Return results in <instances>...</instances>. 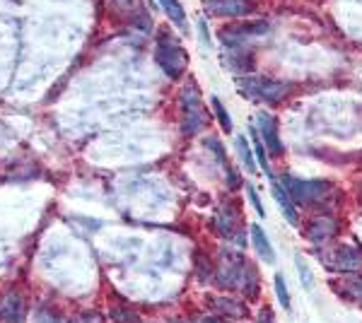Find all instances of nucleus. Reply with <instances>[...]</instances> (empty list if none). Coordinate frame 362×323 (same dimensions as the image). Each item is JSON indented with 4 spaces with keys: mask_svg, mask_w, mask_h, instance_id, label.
I'll use <instances>...</instances> for the list:
<instances>
[{
    "mask_svg": "<svg viewBox=\"0 0 362 323\" xmlns=\"http://www.w3.org/2000/svg\"><path fill=\"white\" fill-rule=\"evenodd\" d=\"M283 186L285 191L290 193L295 203H321L331 191V184L329 181H321V179H312V181H302V179H295V176H285L283 179Z\"/></svg>",
    "mask_w": 362,
    "mask_h": 323,
    "instance_id": "obj_1",
    "label": "nucleus"
},
{
    "mask_svg": "<svg viewBox=\"0 0 362 323\" xmlns=\"http://www.w3.org/2000/svg\"><path fill=\"white\" fill-rule=\"evenodd\" d=\"M239 92L249 99H256V102L278 104L280 99H285V95H288V87L283 82H273L266 78H249L239 80Z\"/></svg>",
    "mask_w": 362,
    "mask_h": 323,
    "instance_id": "obj_2",
    "label": "nucleus"
},
{
    "mask_svg": "<svg viewBox=\"0 0 362 323\" xmlns=\"http://www.w3.org/2000/svg\"><path fill=\"white\" fill-rule=\"evenodd\" d=\"M155 58L172 80L181 78V73L189 66L186 51L181 49L179 44H174V41H160V46H157V51H155Z\"/></svg>",
    "mask_w": 362,
    "mask_h": 323,
    "instance_id": "obj_3",
    "label": "nucleus"
},
{
    "mask_svg": "<svg viewBox=\"0 0 362 323\" xmlns=\"http://www.w3.org/2000/svg\"><path fill=\"white\" fill-rule=\"evenodd\" d=\"M321 263H326L338 273H355V270L362 268V251L353 249V246H341V249H334L331 254L321 256Z\"/></svg>",
    "mask_w": 362,
    "mask_h": 323,
    "instance_id": "obj_4",
    "label": "nucleus"
},
{
    "mask_svg": "<svg viewBox=\"0 0 362 323\" xmlns=\"http://www.w3.org/2000/svg\"><path fill=\"white\" fill-rule=\"evenodd\" d=\"M256 131H259L261 143H264L273 155H283V143H280V135H278V123L271 114H266V111H259V114H256Z\"/></svg>",
    "mask_w": 362,
    "mask_h": 323,
    "instance_id": "obj_5",
    "label": "nucleus"
},
{
    "mask_svg": "<svg viewBox=\"0 0 362 323\" xmlns=\"http://www.w3.org/2000/svg\"><path fill=\"white\" fill-rule=\"evenodd\" d=\"M184 133L186 135H196L201 131L203 126H206V111H203V104H201V97H198L196 87H191V99L186 102L184 99Z\"/></svg>",
    "mask_w": 362,
    "mask_h": 323,
    "instance_id": "obj_6",
    "label": "nucleus"
},
{
    "mask_svg": "<svg viewBox=\"0 0 362 323\" xmlns=\"http://www.w3.org/2000/svg\"><path fill=\"white\" fill-rule=\"evenodd\" d=\"M210 15L218 17H242L251 13V0H203Z\"/></svg>",
    "mask_w": 362,
    "mask_h": 323,
    "instance_id": "obj_7",
    "label": "nucleus"
},
{
    "mask_svg": "<svg viewBox=\"0 0 362 323\" xmlns=\"http://www.w3.org/2000/svg\"><path fill=\"white\" fill-rule=\"evenodd\" d=\"M27 309H25V299L17 292H8L0 299V323H25Z\"/></svg>",
    "mask_w": 362,
    "mask_h": 323,
    "instance_id": "obj_8",
    "label": "nucleus"
},
{
    "mask_svg": "<svg viewBox=\"0 0 362 323\" xmlns=\"http://www.w3.org/2000/svg\"><path fill=\"white\" fill-rule=\"evenodd\" d=\"M336 229L338 225L331 217H317V220L309 225L307 237H309V242H314V244H324V242H329V239H334Z\"/></svg>",
    "mask_w": 362,
    "mask_h": 323,
    "instance_id": "obj_9",
    "label": "nucleus"
},
{
    "mask_svg": "<svg viewBox=\"0 0 362 323\" xmlns=\"http://www.w3.org/2000/svg\"><path fill=\"white\" fill-rule=\"evenodd\" d=\"M271 189H273V198H276L278 208L285 213V217H288V222H290V225H297V222H300V217H297L295 201L290 198V193L285 191V186H283V184H278V181H273Z\"/></svg>",
    "mask_w": 362,
    "mask_h": 323,
    "instance_id": "obj_10",
    "label": "nucleus"
},
{
    "mask_svg": "<svg viewBox=\"0 0 362 323\" xmlns=\"http://www.w3.org/2000/svg\"><path fill=\"white\" fill-rule=\"evenodd\" d=\"M251 244H254L256 254L264 258L266 263H276V251H273L271 242H268L266 232L259 225H251Z\"/></svg>",
    "mask_w": 362,
    "mask_h": 323,
    "instance_id": "obj_11",
    "label": "nucleus"
},
{
    "mask_svg": "<svg viewBox=\"0 0 362 323\" xmlns=\"http://www.w3.org/2000/svg\"><path fill=\"white\" fill-rule=\"evenodd\" d=\"M237 145V152H239V160L247 167V172H256V164H254V155H251V148H249V140L244 135H237L235 140Z\"/></svg>",
    "mask_w": 362,
    "mask_h": 323,
    "instance_id": "obj_12",
    "label": "nucleus"
},
{
    "mask_svg": "<svg viewBox=\"0 0 362 323\" xmlns=\"http://www.w3.org/2000/svg\"><path fill=\"white\" fill-rule=\"evenodd\" d=\"M162 8H165V13L169 15V20L177 22L179 27L186 25V15H184V8L179 5V0H160Z\"/></svg>",
    "mask_w": 362,
    "mask_h": 323,
    "instance_id": "obj_13",
    "label": "nucleus"
},
{
    "mask_svg": "<svg viewBox=\"0 0 362 323\" xmlns=\"http://www.w3.org/2000/svg\"><path fill=\"white\" fill-rule=\"evenodd\" d=\"M210 104H213L215 114H218V121H220V126H223V131L225 133H232V119H230V114L225 111L223 104H220V99L213 97V99H210Z\"/></svg>",
    "mask_w": 362,
    "mask_h": 323,
    "instance_id": "obj_14",
    "label": "nucleus"
},
{
    "mask_svg": "<svg viewBox=\"0 0 362 323\" xmlns=\"http://www.w3.org/2000/svg\"><path fill=\"white\" fill-rule=\"evenodd\" d=\"M276 295H278V302L283 309H290V290L285 285V278L283 275H276Z\"/></svg>",
    "mask_w": 362,
    "mask_h": 323,
    "instance_id": "obj_15",
    "label": "nucleus"
},
{
    "mask_svg": "<svg viewBox=\"0 0 362 323\" xmlns=\"http://www.w3.org/2000/svg\"><path fill=\"white\" fill-rule=\"evenodd\" d=\"M251 138H254V148H256V157H259V164H261V169L264 172H271L268 169V162H266V150H264V143H261V138L256 135V128L251 131Z\"/></svg>",
    "mask_w": 362,
    "mask_h": 323,
    "instance_id": "obj_16",
    "label": "nucleus"
},
{
    "mask_svg": "<svg viewBox=\"0 0 362 323\" xmlns=\"http://www.w3.org/2000/svg\"><path fill=\"white\" fill-rule=\"evenodd\" d=\"M348 292H350V297H355V299H360V302H362V278H353V280H350Z\"/></svg>",
    "mask_w": 362,
    "mask_h": 323,
    "instance_id": "obj_17",
    "label": "nucleus"
},
{
    "mask_svg": "<svg viewBox=\"0 0 362 323\" xmlns=\"http://www.w3.org/2000/svg\"><path fill=\"white\" fill-rule=\"evenodd\" d=\"M249 198H251V205H254V208H256V213H259V215H266L264 205H261L259 196H256V191H254V189H249Z\"/></svg>",
    "mask_w": 362,
    "mask_h": 323,
    "instance_id": "obj_18",
    "label": "nucleus"
},
{
    "mask_svg": "<svg viewBox=\"0 0 362 323\" xmlns=\"http://www.w3.org/2000/svg\"><path fill=\"white\" fill-rule=\"evenodd\" d=\"M297 268H300V273H302V283L307 287H312V275H309V270L302 266V261H297Z\"/></svg>",
    "mask_w": 362,
    "mask_h": 323,
    "instance_id": "obj_19",
    "label": "nucleus"
},
{
    "mask_svg": "<svg viewBox=\"0 0 362 323\" xmlns=\"http://www.w3.org/2000/svg\"><path fill=\"white\" fill-rule=\"evenodd\" d=\"M261 323H276V321H273V311L268 307L261 311Z\"/></svg>",
    "mask_w": 362,
    "mask_h": 323,
    "instance_id": "obj_20",
    "label": "nucleus"
}]
</instances>
